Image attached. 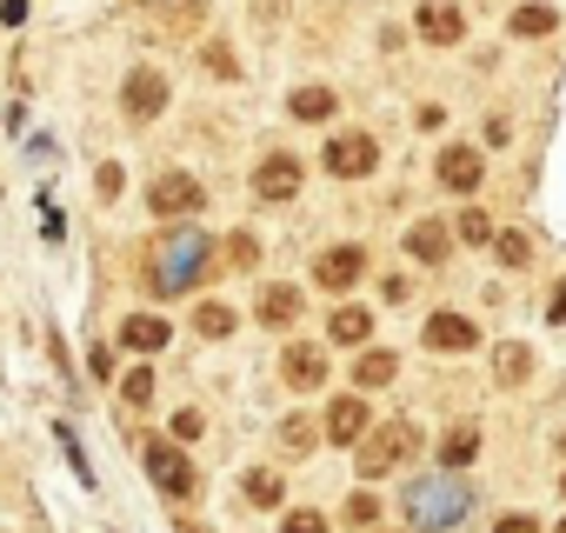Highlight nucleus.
I'll use <instances>...</instances> for the list:
<instances>
[{"mask_svg": "<svg viewBox=\"0 0 566 533\" xmlns=\"http://www.w3.org/2000/svg\"><path fill=\"white\" fill-rule=\"evenodd\" d=\"M280 447H287V453H307V447H314V420H307V414H287V420H280Z\"/></svg>", "mask_w": 566, "mask_h": 533, "instance_id": "obj_26", "label": "nucleus"}, {"mask_svg": "<svg viewBox=\"0 0 566 533\" xmlns=\"http://www.w3.org/2000/svg\"><path fill=\"white\" fill-rule=\"evenodd\" d=\"M280 380H287L294 394H314V387L327 380V354H321V347H307V341H294L287 354H280Z\"/></svg>", "mask_w": 566, "mask_h": 533, "instance_id": "obj_11", "label": "nucleus"}, {"mask_svg": "<svg viewBox=\"0 0 566 533\" xmlns=\"http://www.w3.org/2000/svg\"><path fill=\"white\" fill-rule=\"evenodd\" d=\"M546 321H566V281L553 288V301H546Z\"/></svg>", "mask_w": 566, "mask_h": 533, "instance_id": "obj_38", "label": "nucleus"}, {"mask_svg": "<svg viewBox=\"0 0 566 533\" xmlns=\"http://www.w3.org/2000/svg\"><path fill=\"white\" fill-rule=\"evenodd\" d=\"M174 533H207V526H193V520H180V526H174Z\"/></svg>", "mask_w": 566, "mask_h": 533, "instance_id": "obj_39", "label": "nucleus"}, {"mask_svg": "<svg viewBox=\"0 0 566 533\" xmlns=\"http://www.w3.org/2000/svg\"><path fill=\"white\" fill-rule=\"evenodd\" d=\"M360 274H367V247H327V253L314 260V281H321L327 294H347Z\"/></svg>", "mask_w": 566, "mask_h": 533, "instance_id": "obj_10", "label": "nucleus"}, {"mask_svg": "<svg viewBox=\"0 0 566 533\" xmlns=\"http://www.w3.org/2000/svg\"><path fill=\"white\" fill-rule=\"evenodd\" d=\"M120 107H127V121H154L167 107V74L160 67H134L127 87H120Z\"/></svg>", "mask_w": 566, "mask_h": 533, "instance_id": "obj_9", "label": "nucleus"}, {"mask_svg": "<svg viewBox=\"0 0 566 533\" xmlns=\"http://www.w3.org/2000/svg\"><path fill=\"white\" fill-rule=\"evenodd\" d=\"M147 480H154L160 493H174V500H193V493H200V473H193V460L180 453V440H154V447H147Z\"/></svg>", "mask_w": 566, "mask_h": 533, "instance_id": "obj_4", "label": "nucleus"}, {"mask_svg": "<svg viewBox=\"0 0 566 533\" xmlns=\"http://www.w3.org/2000/svg\"><path fill=\"white\" fill-rule=\"evenodd\" d=\"M301 180H307V167H301L294 154H266V160L253 167V194H260V200H294Z\"/></svg>", "mask_w": 566, "mask_h": 533, "instance_id": "obj_8", "label": "nucleus"}, {"mask_svg": "<svg viewBox=\"0 0 566 533\" xmlns=\"http://www.w3.org/2000/svg\"><path fill=\"white\" fill-rule=\"evenodd\" d=\"M213 274V240L200 233V227H167L160 240H154V253H147V288L154 294H193L200 281Z\"/></svg>", "mask_w": 566, "mask_h": 533, "instance_id": "obj_1", "label": "nucleus"}, {"mask_svg": "<svg viewBox=\"0 0 566 533\" xmlns=\"http://www.w3.org/2000/svg\"><path fill=\"white\" fill-rule=\"evenodd\" d=\"M94 187H101V200H114V194H120V167H114V160H107V167H101V174H94Z\"/></svg>", "mask_w": 566, "mask_h": 533, "instance_id": "obj_35", "label": "nucleus"}, {"mask_svg": "<svg viewBox=\"0 0 566 533\" xmlns=\"http://www.w3.org/2000/svg\"><path fill=\"white\" fill-rule=\"evenodd\" d=\"M374 167H380L374 134H360V127H354V134H334V140H327V174H334V180H367Z\"/></svg>", "mask_w": 566, "mask_h": 533, "instance_id": "obj_5", "label": "nucleus"}, {"mask_svg": "<svg viewBox=\"0 0 566 533\" xmlns=\"http://www.w3.org/2000/svg\"><path fill=\"white\" fill-rule=\"evenodd\" d=\"M493 533H539V520H526V513H506V520H500Z\"/></svg>", "mask_w": 566, "mask_h": 533, "instance_id": "obj_36", "label": "nucleus"}, {"mask_svg": "<svg viewBox=\"0 0 566 533\" xmlns=\"http://www.w3.org/2000/svg\"><path fill=\"white\" fill-rule=\"evenodd\" d=\"M394 374H400V354H387V347L360 354V367H354V380H360V387H387Z\"/></svg>", "mask_w": 566, "mask_h": 533, "instance_id": "obj_22", "label": "nucleus"}, {"mask_svg": "<svg viewBox=\"0 0 566 533\" xmlns=\"http://www.w3.org/2000/svg\"><path fill=\"white\" fill-rule=\"evenodd\" d=\"M367 334H374V314H367V307H347V301H340V307L327 314V341H340V347H360Z\"/></svg>", "mask_w": 566, "mask_h": 533, "instance_id": "obj_17", "label": "nucleus"}, {"mask_svg": "<svg viewBox=\"0 0 566 533\" xmlns=\"http://www.w3.org/2000/svg\"><path fill=\"white\" fill-rule=\"evenodd\" d=\"M193 327H200V334H207V341H227V334H233V314H227V307H220V301H207V307H200V314H193Z\"/></svg>", "mask_w": 566, "mask_h": 533, "instance_id": "obj_27", "label": "nucleus"}, {"mask_svg": "<svg viewBox=\"0 0 566 533\" xmlns=\"http://www.w3.org/2000/svg\"><path fill=\"white\" fill-rule=\"evenodd\" d=\"M280 533H327V520H321L314 506H294L287 520H280Z\"/></svg>", "mask_w": 566, "mask_h": 533, "instance_id": "obj_30", "label": "nucleus"}, {"mask_svg": "<svg viewBox=\"0 0 566 533\" xmlns=\"http://www.w3.org/2000/svg\"><path fill=\"white\" fill-rule=\"evenodd\" d=\"M420 34H427L433 48H453V41L467 34V14L453 8V0H420Z\"/></svg>", "mask_w": 566, "mask_h": 533, "instance_id": "obj_14", "label": "nucleus"}, {"mask_svg": "<svg viewBox=\"0 0 566 533\" xmlns=\"http://www.w3.org/2000/svg\"><path fill=\"white\" fill-rule=\"evenodd\" d=\"M154 14H174V21H200V0H140Z\"/></svg>", "mask_w": 566, "mask_h": 533, "instance_id": "obj_32", "label": "nucleus"}, {"mask_svg": "<svg viewBox=\"0 0 566 533\" xmlns=\"http://www.w3.org/2000/svg\"><path fill=\"white\" fill-rule=\"evenodd\" d=\"M200 433H207V420H200L193 407H180V414H174V440L187 447V440H200Z\"/></svg>", "mask_w": 566, "mask_h": 533, "instance_id": "obj_34", "label": "nucleus"}, {"mask_svg": "<svg viewBox=\"0 0 566 533\" xmlns=\"http://www.w3.org/2000/svg\"><path fill=\"white\" fill-rule=\"evenodd\" d=\"M493 374H500L506 387H520V380L533 374V347H526V341H500V347H493Z\"/></svg>", "mask_w": 566, "mask_h": 533, "instance_id": "obj_19", "label": "nucleus"}, {"mask_svg": "<svg viewBox=\"0 0 566 533\" xmlns=\"http://www.w3.org/2000/svg\"><path fill=\"white\" fill-rule=\"evenodd\" d=\"M493 253H500V266H526V260H533V240L506 227V233H493Z\"/></svg>", "mask_w": 566, "mask_h": 533, "instance_id": "obj_25", "label": "nucleus"}, {"mask_svg": "<svg viewBox=\"0 0 566 533\" xmlns=\"http://www.w3.org/2000/svg\"><path fill=\"white\" fill-rule=\"evenodd\" d=\"M559 533H566V520H559Z\"/></svg>", "mask_w": 566, "mask_h": 533, "instance_id": "obj_41", "label": "nucleus"}, {"mask_svg": "<svg viewBox=\"0 0 566 533\" xmlns=\"http://www.w3.org/2000/svg\"><path fill=\"white\" fill-rule=\"evenodd\" d=\"M301 307H307V294H301L294 281H273V288H260L253 321H260V327H273V334H287V327L301 321Z\"/></svg>", "mask_w": 566, "mask_h": 533, "instance_id": "obj_7", "label": "nucleus"}, {"mask_svg": "<svg viewBox=\"0 0 566 533\" xmlns=\"http://www.w3.org/2000/svg\"><path fill=\"white\" fill-rule=\"evenodd\" d=\"M120 400H127V407H147V400H154V374H147V367H134V374L120 380Z\"/></svg>", "mask_w": 566, "mask_h": 533, "instance_id": "obj_29", "label": "nucleus"}, {"mask_svg": "<svg viewBox=\"0 0 566 533\" xmlns=\"http://www.w3.org/2000/svg\"><path fill=\"white\" fill-rule=\"evenodd\" d=\"M473 453H480V433H473V427H453V433L440 440V467H447V473H460Z\"/></svg>", "mask_w": 566, "mask_h": 533, "instance_id": "obj_23", "label": "nucleus"}, {"mask_svg": "<svg viewBox=\"0 0 566 533\" xmlns=\"http://www.w3.org/2000/svg\"><path fill=\"white\" fill-rule=\"evenodd\" d=\"M227 260H233V266H253V260H260V240H253V233H233V240H227Z\"/></svg>", "mask_w": 566, "mask_h": 533, "instance_id": "obj_33", "label": "nucleus"}, {"mask_svg": "<svg viewBox=\"0 0 566 533\" xmlns=\"http://www.w3.org/2000/svg\"><path fill=\"white\" fill-rule=\"evenodd\" d=\"M460 240H467V247H486V240H493V220H486L480 207H467V213H460Z\"/></svg>", "mask_w": 566, "mask_h": 533, "instance_id": "obj_28", "label": "nucleus"}, {"mask_svg": "<svg viewBox=\"0 0 566 533\" xmlns=\"http://www.w3.org/2000/svg\"><path fill=\"white\" fill-rule=\"evenodd\" d=\"M367 427H374V420H367V400H360V394H340V400L327 407V440H334V447L367 440Z\"/></svg>", "mask_w": 566, "mask_h": 533, "instance_id": "obj_12", "label": "nucleus"}, {"mask_svg": "<svg viewBox=\"0 0 566 533\" xmlns=\"http://www.w3.org/2000/svg\"><path fill=\"white\" fill-rule=\"evenodd\" d=\"M400 513H407V526H420V533H447V526H460V520L473 513V487H467L460 473H427V480H413V487L400 493Z\"/></svg>", "mask_w": 566, "mask_h": 533, "instance_id": "obj_2", "label": "nucleus"}, {"mask_svg": "<svg viewBox=\"0 0 566 533\" xmlns=\"http://www.w3.org/2000/svg\"><path fill=\"white\" fill-rule=\"evenodd\" d=\"M427 347H433V354H473V347H480V327L460 321V314H433V321H427Z\"/></svg>", "mask_w": 566, "mask_h": 533, "instance_id": "obj_13", "label": "nucleus"}, {"mask_svg": "<svg viewBox=\"0 0 566 533\" xmlns=\"http://www.w3.org/2000/svg\"><path fill=\"white\" fill-rule=\"evenodd\" d=\"M374 520H380V500L374 493H354L347 500V526H374Z\"/></svg>", "mask_w": 566, "mask_h": 533, "instance_id": "obj_31", "label": "nucleus"}, {"mask_svg": "<svg viewBox=\"0 0 566 533\" xmlns=\"http://www.w3.org/2000/svg\"><path fill=\"white\" fill-rule=\"evenodd\" d=\"M559 493H566V473H559Z\"/></svg>", "mask_w": 566, "mask_h": 533, "instance_id": "obj_40", "label": "nucleus"}, {"mask_svg": "<svg viewBox=\"0 0 566 533\" xmlns=\"http://www.w3.org/2000/svg\"><path fill=\"white\" fill-rule=\"evenodd\" d=\"M480 174H486V160H480L473 147H447V154H440V187L473 194V187H480Z\"/></svg>", "mask_w": 566, "mask_h": 533, "instance_id": "obj_15", "label": "nucleus"}, {"mask_svg": "<svg viewBox=\"0 0 566 533\" xmlns=\"http://www.w3.org/2000/svg\"><path fill=\"white\" fill-rule=\"evenodd\" d=\"M520 41H539V34H553L559 28V8H546V0H533V8H513V21H506Z\"/></svg>", "mask_w": 566, "mask_h": 533, "instance_id": "obj_20", "label": "nucleus"}, {"mask_svg": "<svg viewBox=\"0 0 566 533\" xmlns=\"http://www.w3.org/2000/svg\"><path fill=\"white\" fill-rule=\"evenodd\" d=\"M407 453H420V433H413L407 420H387L380 433H367V440H360V473H367V480H380V473H387V467H400Z\"/></svg>", "mask_w": 566, "mask_h": 533, "instance_id": "obj_3", "label": "nucleus"}, {"mask_svg": "<svg viewBox=\"0 0 566 533\" xmlns=\"http://www.w3.org/2000/svg\"><path fill=\"white\" fill-rule=\"evenodd\" d=\"M200 200H207V194H200V180H193V174H160V180L147 187V207H154L160 220H180V213H200Z\"/></svg>", "mask_w": 566, "mask_h": 533, "instance_id": "obj_6", "label": "nucleus"}, {"mask_svg": "<svg viewBox=\"0 0 566 533\" xmlns=\"http://www.w3.org/2000/svg\"><path fill=\"white\" fill-rule=\"evenodd\" d=\"M280 493H287V487H280L273 467H253V473H247V500H253V506H280Z\"/></svg>", "mask_w": 566, "mask_h": 533, "instance_id": "obj_24", "label": "nucleus"}, {"mask_svg": "<svg viewBox=\"0 0 566 533\" xmlns=\"http://www.w3.org/2000/svg\"><path fill=\"white\" fill-rule=\"evenodd\" d=\"M120 341H127V347H134V354H160V347H167V341H174V327H167V321H160V314H134V321H127V327H120Z\"/></svg>", "mask_w": 566, "mask_h": 533, "instance_id": "obj_18", "label": "nucleus"}, {"mask_svg": "<svg viewBox=\"0 0 566 533\" xmlns=\"http://www.w3.org/2000/svg\"><path fill=\"white\" fill-rule=\"evenodd\" d=\"M207 67H213V74H240V67H233V54H227V48H207Z\"/></svg>", "mask_w": 566, "mask_h": 533, "instance_id": "obj_37", "label": "nucleus"}, {"mask_svg": "<svg viewBox=\"0 0 566 533\" xmlns=\"http://www.w3.org/2000/svg\"><path fill=\"white\" fill-rule=\"evenodd\" d=\"M447 247H453L447 220H413V227H407V253H413V260L433 266V260H447Z\"/></svg>", "mask_w": 566, "mask_h": 533, "instance_id": "obj_16", "label": "nucleus"}, {"mask_svg": "<svg viewBox=\"0 0 566 533\" xmlns=\"http://www.w3.org/2000/svg\"><path fill=\"white\" fill-rule=\"evenodd\" d=\"M340 101H334V87H294V101H287V114L294 121H327Z\"/></svg>", "mask_w": 566, "mask_h": 533, "instance_id": "obj_21", "label": "nucleus"}]
</instances>
